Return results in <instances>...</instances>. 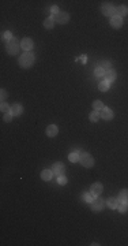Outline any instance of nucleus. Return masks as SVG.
Returning a JSON list of instances; mask_svg holds the SVG:
<instances>
[{"mask_svg": "<svg viewBox=\"0 0 128 246\" xmlns=\"http://www.w3.org/2000/svg\"><path fill=\"white\" fill-rule=\"evenodd\" d=\"M64 170H66V166H64L63 163H60V162L55 163L53 166H52V171H53V174L57 175V177H60V175L64 174Z\"/></svg>", "mask_w": 128, "mask_h": 246, "instance_id": "9", "label": "nucleus"}, {"mask_svg": "<svg viewBox=\"0 0 128 246\" xmlns=\"http://www.w3.org/2000/svg\"><path fill=\"white\" fill-rule=\"evenodd\" d=\"M116 15L121 17V18L128 15V7L127 6H119V7L116 8Z\"/></svg>", "mask_w": 128, "mask_h": 246, "instance_id": "15", "label": "nucleus"}, {"mask_svg": "<svg viewBox=\"0 0 128 246\" xmlns=\"http://www.w3.org/2000/svg\"><path fill=\"white\" fill-rule=\"evenodd\" d=\"M100 118H101L100 112H98V111H95V110L93 111V112L90 114V116H89V119H90V121H91V122H97Z\"/></svg>", "mask_w": 128, "mask_h": 246, "instance_id": "22", "label": "nucleus"}, {"mask_svg": "<svg viewBox=\"0 0 128 246\" xmlns=\"http://www.w3.org/2000/svg\"><path fill=\"white\" fill-rule=\"evenodd\" d=\"M33 45H34L33 40L29 39V37H26V39H23V40L21 41V48L25 49L26 52H31V49H33Z\"/></svg>", "mask_w": 128, "mask_h": 246, "instance_id": "7", "label": "nucleus"}, {"mask_svg": "<svg viewBox=\"0 0 128 246\" xmlns=\"http://www.w3.org/2000/svg\"><path fill=\"white\" fill-rule=\"evenodd\" d=\"M4 121L10 123L11 121H12V114H11V112H7V114H4Z\"/></svg>", "mask_w": 128, "mask_h": 246, "instance_id": "32", "label": "nucleus"}, {"mask_svg": "<svg viewBox=\"0 0 128 246\" xmlns=\"http://www.w3.org/2000/svg\"><path fill=\"white\" fill-rule=\"evenodd\" d=\"M34 60H36V56H34L33 52H25V54H22L19 56L18 63L22 69H29V67H31L34 64Z\"/></svg>", "mask_w": 128, "mask_h": 246, "instance_id": "1", "label": "nucleus"}, {"mask_svg": "<svg viewBox=\"0 0 128 246\" xmlns=\"http://www.w3.org/2000/svg\"><path fill=\"white\" fill-rule=\"evenodd\" d=\"M79 157H80V155L79 153H76V152H71V153L68 155V160L71 163H76V162H79Z\"/></svg>", "mask_w": 128, "mask_h": 246, "instance_id": "21", "label": "nucleus"}, {"mask_svg": "<svg viewBox=\"0 0 128 246\" xmlns=\"http://www.w3.org/2000/svg\"><path fill=\"white\" fill-rule=\"evenodd\" d=\"M119 201L120 203H128V190L124 189L119 193Z\"/></svg>", "mask_w": 128, "mask_h": 246, "instance_id": "18", "label": "nucleus"}, {"mask_svg": "<svg viewBox=\"0 0 128 246\" xmlns=\"http://www.w3.org/2000/svg\"><path fill=\"white\" fill-rule=\"evenodd\" d=\"M101 111H102V112H100V115H101V118L105 119V121H112L113 116H115L113 115V111L110 110V108H108V107H104Z\"/></svg>", "mask_w": 128, "mask_h": 246, "instance_id": "10", "label": "nucleus"}, {"mask_svg": "<svg viewBox=\"0 0 128 246\" xmlns=\"http://www.w3.org/2000/svg\"><path fill=\"white\" fill-rule=\"evenodd\" d=\"M19 48H21V47H19V40H16V39L10 40V41L7 43V47H5V49H7L8 55H12V56L18 55Z\"/></svg>", "mask_w": 128, "mask_h": 246, "instance_id": "2", "label": "nucleus"}, {"mask_svg": "<svg viewBox=\"0 0 128 246\" xmlns=\"http://www.w3.org/2000/svg\"><path fill=\"white\" fill-rule=\"evenodd\" d=\"M110 25H112V28L115 29H120L121 26H123V18L119 15H115L110 18Z\"/></svg>", "mask_w": 128, "mask_h": 246, "instance_id": "11", "label": "nucleus"}, {"mask_svg": "<svg viewBox=\"0 0 128 246\" xmlns=\"http://www.w3.org/2000/svg\"><path fill=\"white\" fill-rule=\"evenodd\" d=\"M82 198H83V201H85V203H89V204H91L93 201H94V200H95V198H97V197H95L94 194H91V193H85V194L82 196Z\"/></svg>", "mask_w": 128, "mask_h": 246, "instance_id": "20", "label": "nucleus"}, {"mask_svg": "<svg viewBox=\"0 0 128 246\" xmlns=\"http://www.w3.org/2000/svg\"><path fill=\"white\" fill-rule=\"evenodd\" d=\"M93 108H94L95 111L102 110V108H104V102L101 101V100H95V101H93Z\"/></svg>", "mask_w": 128, "mask_h": 246, "instance_id": "25", "label": "nucleus"}, {"mask_svg": "<svg viewBox=\"0 0 128 246\" xmlns=\"http://www.w3.org/2000/svg\"><path fill=\"white\" fill-rule=\"evenodd\" d=\"M52 18L55 19V22L60 23V25H66V23L69 20V14L68 13H62V11H60V13L56 14V15H52Z\"/></svg>", "mask_w": 128, "mask_h": 246, "instance_id": "5", "label": "nucleus"}, {"mask_svg": "<svg viewBox=\"0 0 128 246\" xmlns=\"http://www.w3.org/2000/svg\"><path fill=\"white\" fill-rule=\"evenodd\" d=\"M80 60H82L83 63H86V60H87V56H86V55H82V56H80Z\"/></svg>", "mask_w": 128, "mask_h": 246, "instance_id": "34", "label": "nucleus"}, {"mask_svg": "<svg viewBox=\"0 0 128 246\" xmlns=\"http://www.w3.org/2000/svg\"><path fill=\"white\" fill-rule=\"evenodd\" d=\"M57 182H59V184H66L67 183V178L64 177V175H60V177L57 178Z\"/></svg>", "mask_w": 128, "mask_h": 246, "instance_id": "31", "label": "nucleus"}, {"mask_svg": "<svg viewBox=\"0 0 128 246\" xmlns=\"http://www.w3.org/2000/svg\"><path fill=\"white\" fill-rule=\"evenodd\" d=\"M79 163L86 168H90V167L94 166V159H93V156L90 153H82L79 157Z\"/></svg>", "mask_w": 128, "mask_h": 246, "instance_id": "3", "label": "nucleus"}, {"mask_svg": "<svg viewBox=\"0 0 128 246\" xmlns=\"http://www.w3.org/2000/svg\"><path fill=\"white\" fill-rule=\"evenodd\" d=\"M57 133H59V129H57L56 125H49L46 127V136L48 137H56Z\"/></svg>", "mask_w": 128, "mask_h": 246, "instance_id": "12", "label": "nucleus"}, {"mask_svg": "<svg viewBox=\"0 0 128 246\" xmlns=\"http://www.w3.org/2000/svg\"><path fill=\"white\" fill-rule=\"evenodd\" d=\"M14 39V37H12V33H11V32H4V33H3V40H8V41H10V40H12Z\"/></svg>", "mask_w": 128, "mask_h": 246, "instance_id": "29", "label": "nucleus"}, {"mask_svg": "<svg viewBox=\"0 0 128 246\" xmlns=\"http://www.w3.org/2000/svg\"><path fill=\"white\" fill-rule=\"evenodd\" d=\"M51 13H52V15H56V14H59L60 13L59 7H57V6H52V7H51Z\"/></svg>", "mask_w": 128, "mask_h": 246, "instance_id": "33", "label": "nucleus"}, {"mask_svg": "<svg viewBox=\"0 0 128 246\" xmlns=\"http://www.w3.org/2000/svg\"><path fill=\"white\" fill-rule=\"evenodd\" d=\"M44 26H45V29H48V30H51V29H53L55 26V19L52 18V17H49V18H46L44 20Z\"/></svg>", "mask_w": 128, "mask_h": 246, "instance_id": "19", "label": "nucleus"}, {"mask_svg": "<svg viewBox=\"0 0 128 246\" xmlns=\"http://www.w3.org/2000/svg\"><path fill=\"white\" fill-rule=\"evenodd\" d=\"M117 211L119 212H121V213L127 212L128 211V203H120L119 204V207H117Z\"/></svg>", "mask_w": 128, "mask_h": 246, "instance_id": "26", "label": "nucleus"}, {"mask_svg": "<svg viewBox=\"0 0 128 246\" xmlns=\"http://www.w3.org/2000/svg\"><path fill=\"white\" fill-rule=\"evenodd\" d=\"M119 204H120V201L115 197H110L106 200V205H108V208H110V209H117Z\"/></svg>", "mask_w": 128, "mask_h": 246, "instance_id": "13", "label": "nucleus"}, {"mask_svg": "<svg viewBox=\"0 0 128 246\" xmlns=\"http://www.w3.org/2000/svg\"><path fill=\"white\" fill-rule=\"evenodd\" d=\"M102 14L104 15H106V17H115L116 15V8H115V6H112L110 3H104L102 4Z\"/></svg>", "mask_w": 128, "mask_h": 246, "instance_id": "6", "label": "nucleus"}, {"mask_svg": "<svg viewBox=\"0 0 128 246\" xmlns=\"http://www.w3.org/2000/svg\"><path fill=\"white\" fill-rule=\"evenodd\" d=\"M0 111H2L3 114H7L11 111V107L7 104V102H2V105H0Z\"/></svg>", "mask_w": 128, "mask_h": 246, "instance_id": "27", "label": "nucleus"}, {"mask_svg": "<svg viewBox=\"0 0 128 246\" xmlns=\"http://www.w3.org/2000/svg\"><path fill=\"white\" fill-rule=\"evenodd\" d=\"M98 66L102 67V69L105 70V71H108V70L112 69V63H110V62H101V63L98 64Z\"/></svg>", "mask_w": 128, "mask_h": 246, "instance_id": "28", "label": "nucleus"}, {"mask_svg": "<svg viewBox=\"0 0 128 246\" xmlns=\"http://www.w3.org/2000/svg\"><path fill=\"white\" fill-rule=\"evenodd\" d=\"M90 205H91V211H93V212H97L98 213V212H101V211L105 208L106 201L104 200V198H95V200L93 201Z\"/></svg>", "mask_w": 128, "mask_h": 246, "instance_id": "4", "label": "nucleus"}, {"mask_svg": "<svg viewBox=\"0 0 128 246\" xmlns=\"http://www.w3.org/2000/svg\"><path fill=\"white\" fill-rule=\"evenodd\" d=\"M105 81H108V82H113L116 80V71L113 69H110V70H108V71L105 73Z\"/></svg>", "mask_w": 128, "mask_h": 246, "instance_id": "16", "label": "nucleus"}, {"mask_svg": "<svg viewBox=\"0 0 128 246\" xmlns=\"http://www.w3.org/2000/svg\"><path fill=\"white\" fill-rule=\"evenodd\" d=\"M11 114H12V116H19L23 112V107L21 104H14L12 107H11Z\"/></svg>", "mask_w": 128, "mask_h": 246, "instance_id": "14", "label": "nucleus"}, {"mask_svg": "<svg viewBox=\"0 0 128 246\" xmlns=\"http://www.w3.org/2000/svg\"><path fill=\"white\" fill-rule=\"evenodd\" d=\"M98 89H100L101 92H106V90L109 89V82H108V81L100 82V85H98Z\"/></svg>", "mask_w": 128, "mask_h": 246, "instance_id": "24", "label": "nucleus"}, {"mask_svg": "<svg viewBox=\"0 0 128 246\" xmlns=\"http://www.w3.org/2000/svg\"><path fill=\"white\" fill-rule=\"evenodd\" d=\"M102 190H104L102 183H100V182H95V183H93L91 186H90V193L94 194L95 197H98V196L102 193Z\"/></svg>", "mask_w": 128, "mask_h": 246, "instance_id": "8", "label": "nucleus"}, {"mask_svg": "<svg viewBox=\"0 0 128 246\" xmlns=\"http://www.w3.org/2000/svg\"><path fill=\"white\" fill-rule=\"evenodd\" d=\"M0 100H2V102H5V100H7V92H5V89H2V95H0Z\"/></svg>", "mask_w": 128, "mask_h": 246, "instance_id": "30", "label": "nucleus"}, {"mask_svg": "<svg viewBox=\"0 0 128 246\" xmlns=\"http://www.w3.org/2000/svg\"><path fill=\"white\" fill-rule=\"evenodd\" d=\"M53 175H55V174H53V171H52V170H44V171L41 172L42 181H51Z\"/></svg>", "mask_w": 128, "mask_h": 246, "instance_id": "17", "label": "nucleus"}, {"mask_svg": "<svg viewBox=\"0 0 128 246\" xmlns=\"http://www.w3.org/2000/svg\"><path fill=\"white\" fill-rule=\"evenodd\" d=\"M95 77H98V78H102V77H105V70H104L102 69V67H100V66H98V67H95Z\"/></svg>", "mask_w": 128, "mask_h": 246, "instance_id": "23", "label": "nucleus"}]
</instances>
